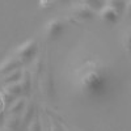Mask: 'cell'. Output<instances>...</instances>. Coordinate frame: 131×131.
I'll use <instances>...</instances> for the list:
<instances>
[{"label": "cell", "mask_w": 131, "mask_h": 131, "mask_svg": "<svg viewBox=\"0 0 131 131\" xmlns=\"http://www.w3.org/2000/svg\"><path fill=\"white\" fill-rule=\"evenodd\" d=\"M113 70L97 57H84L72 68V84L83 97L101 100L113 91Z\"/></svg>", "instance_id": "6da1fadb"}, {"label": "cell", "mask_w": 131, "mask_h": 131, "mask_svg": "<svg viewBox=\"0 0 131 131\" xmlns=\"http://www.w3.org/2000/svg\"><path fill=\"white\" fill-rule=\"evenodd\" d=\"M37 52H38L37 41L36 39H28L17 47V50L15 52V57L18 58L25 67L26 64H29L34 60V58L37 57Z\"/></svg>", "instance_id": "7a4b0ae2"}, {"label": "cell", "mask_w": 131, "mask_h": 131, "mask_svg": "<svg viewBox=\"0 0 131 131\" xmlns=\"http://www.w3.org/2000/svg\"><path fill=\"white\" fill-rule=\"evenodd\" d=\"M70 16H71V18L78 20V21H89V20L94 18L96 13L86 7L84 2H81V3H76L71 7Z\"/></svg>", "instance_id": "3957f363"}, {"label": "cell", "mask_w": 131, "mask_h": 131, "mask_svg": "<svg viewBox=\"0 0 131 131\" xmlns=\"http://www.w3.org/2000/svg\"><path fill=\"white\" fill-rule=\"evenodd\" d=\"M66 29V24L60 18H52L47 21L45 25V33L49 39H57L59 38Z\"/></svg>", "instance_id": "277c9868"}, {"label": "cell", "mask_w": 131, "mask_h": 131, "mask_svg": "<svg viewBox=\"0 0 131 131\" xmlns=\"http://www.w3.org/2000/svg\"><path fill=\"white\" fill-rule=\"evenodd\" d=\"M20 68H24V64L21 63V60L16 58L15 55L9 57L0 63V78H3V76L13 72L16 70H20Z\"/></svg>", "instance_id": "5b68a950"}, {"label": "cell", "mask_w": 131, "mask_h": 131, "mask_svg": "<svg viewBox=\"0 0 131 131\" xmlns=\"http://www.w3.org/2000/svg\"><path fill=\"white\" fill-rule=\"evenodd\" d=\"M97 16L100 17L104 23H106V24H110V25H114V24H117L118 21H119V18H121V15H119L117 10L114 9V8H112V7H109V5H106V3H105V5L101 8V10L97 13Z\"/></svg>", "instance_id": "8992f818"}, {"label": "cell", "mask_w": 131, "mask_h": 131, "mask_svg": "<svg viewBox=\"0 0 131 131\" xmlns=\"http://www.w3.org/2000/svg\"><path fill=\"white\" fill-rule=\"evenodd\" d=\"M36 113H37V107H36L34 101L28 100L23 113H21V115H20V118H21V128H26V126L33 121V118L37 115Z\"/></svg>", "instance_id": "52a82bcc"}, {"label": "cell", "mask_w": 131, "mask_h": 131, "mask_svg": "<svg viewBox=\"0 0 131 131\" xmlns=\"http://www.w3.org/2000/svg\"><path fill=\"white\" fill-rule=\"evenodd\" d=\"M41 92L45 96H51L54 89V80H52V73L50 71V67H46V70L41 73Z\"/></svg>", "instance_id": "ba28073f"}, {"label": "cell", "mask_w": 131, "mask_h": 131, "mask_svg": "<svg viewBox=\"0 0 131 131\" xmlns=\"http://www.w3.org/2000/svg\"><path fill=\"white\" fill-rule=\"evenodd\" d=\"M26 102H28L26 97H18L16 100H13V102L7 107L5 115H21Z\"/></svg>", "instance_id": "9c48e42d"}, {"label": "cell", "mask_w": 131, "mask_h": 131, "mask_svg": "<svg viewBox=\"0 0 131 131\" xmlns=\"http://www.w3.org/2000/svg\"><path fill=\"white\" fill-rule=\"evenodd\" d=\"M20 85L23 88V92H24V97L28 98V96L30 94L31 92V86H33V79H31V73L29 71V68H25L23 70V76L20 79Z\"/></svg>", "instance_id": "30bf717a"}, {"label": "cell", "mask_w": 131, "mask_h": 131, "mask_svg": "<svg viewBox=\"0 0 131 131\" xmlns=\"http://www.w3.org/2000/svg\"><path fill=\"white\" fill-rule=\"evenodd\" d=\"M3 128L7 131H21V118L20 115H5Z\"/></svg>", "instance_id": "8fae6325"}, {"label": "cell", "mask_w": 131, "mask_h": 131, "mask_svg": "<svg viewBox=\"0 0 131 131\" xmlns=\"http://www.w3.org/2000/svg\"><path fill=\"white\" fill-rule=\"evenodd\" d=\"M2 91H3L4 93H7L8 96H10L12 98L24 97V92H23V88H21L20 83H12V84L4 85Z\"/></svg>", "instance_id": "7c38bea8"}, {"label": "cell", "mask_w": 131, "mask_h": 131, "mask_svg": "<svg viewBox=\"0 0 131 131\" xmlns=\"http://www.w3.org/2000/svg\"><path fill=\"white\" fill-rule=\"evenodd\" d=\"M23 70L24 68H20V70H16L13 72H10L5 76H3L2 78V83L3 85H8V84H12V83H18L21 76H23Z\"/></svg>", "instance_id": "4fadbf2b"}, {"label": "cell", "mask_w": 131, "mask_h": 131, "mask_svg": "<svg viewBox=\"0 0 131 131\" xmlns=\"http://www.w3.org/2000/svg\"><path fill=\"white\" fill-rule=\"evenodd\" d=\"M84 3H85V5L88 7L91 10H93L96 15L100 12L101 8L105 5V2H100V0H85Z\"/></svg>", "instance_id": "5bb4252c"}, {"label": "cell", "mask_w": 131, "mask_h": 131, "mask_svg": "<svg viewBox=\"0 0 131 131\" xmlns=\"http://www.w3.org/2000/svg\"><path fill=\"white\" fill-rule=\"evenodd\" d=\"M105 3H106V5L114 8L121 16H122L123 10H125V8H126V3H125V2H118V0H107V2H105Z\"/></svg>", "instance_id": "9a60e30c"}, {"label": "cell", "mask_w": 131, "mask_h": 131, "mask_svg": "<svg viewBox=\"0 0 131 131\" xmlns=\"http://www.w3.org/2000/svg\"><path fill=\"white\" fill-rule=\"evenodd\" d=\"M47 121H49V128H50V131H66L64 127H63V125L59 121H57L55 118H52L51 115H47Z\"/></svg>", "instance_id": "2e32d148"}, {"label": "cell", "mask_w": 131, "mask_h": 131, "mask_svg": "<svg viewBox=\"0 0 131 131\" xmlns=\"http://www.w3.org/2000/svg\"><path fill=\"white\" fill-rule=\"evenodd\" d=\"M25 131H42V126H41V117L36 115L33 118V121L26 126Z\"/></svg>", "instance_id": "e0dca14e"}, {"label": "cell", "mask_w": 131, "mask_h": 131, "mask_svg": "<svg viewBox=\"0 0 131 131\" xmlns=\"http://www.w3.org/2000/svg\"><path fill=\"white\" fill-rule=\"evenodd\" d=\"M54 2H51V0H42V2H39V7L41 8H52L54 7Z\"/></svg>", "instance_id": "ac0fdd59"}, {"label": "cell", "mask_w": 131, "mask_h": 131, "mask_svg": "<svg viewBox=\"0 0 131 131\" xmlns=\"http://www.w3.org/2000/svg\"><path fill=\"white\" fill-rule=\"evenodd\" d=\"M41 126H42V131H50L49 128V121H47V115H45L41 121Z\"/></svg>", "instance_id": "d6986e66"}, {"label": "cell", "mask_w": 131, "mask_h": 131, "mask_svg": "<svg viewBox=\"0 0 131 131\" xmlns=\"http://www.w3.org/2000/svg\"><path fill=\"white\" fill-rule=\"evenodd\" d=\"M123 46H125V49L130 50V36H128V34H127V36H125V39H123Z\"/></svg>", "instance_id": "ffe728a7"}, {"label": "cell", "mask_w": 131, "mask_h": 131, "mask_svg": "<svg viewBox=\"0 0 131 131\" xmlns=\"http://www.w3.org/2000/svg\"><path fill=\"white\" fill-rule=\"evenodd\" d=\"M0 131H7V130H5V128H3V127H2V128H0Z\"/></svg>", "instance_id": "44dd1931"}]
</instances>
